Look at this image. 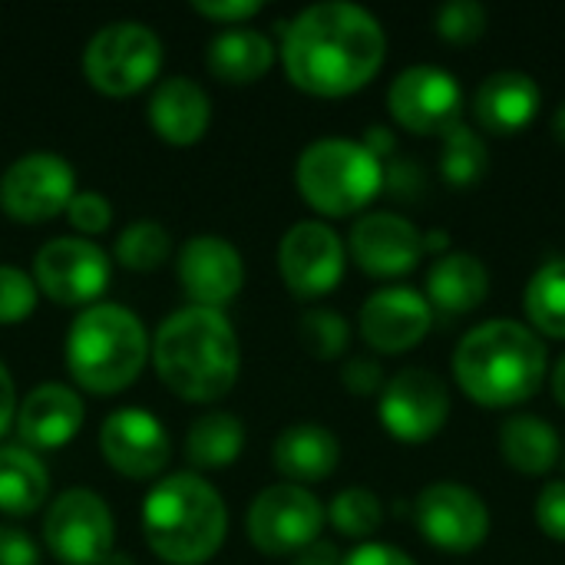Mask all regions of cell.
I'll return each mask as SVG.
<instances>
[{
  "mask_svg": "<svg viewBox=\"0 0 565 565\" xmlns=\"http://www.w3.org/2000/svg\"><path fill=\"white\" fill-rule=\"evenodd\" d=\"M387 109L394 122L414 136H444L450 126L463 122V89L444 66L417 63L394 76Z\"/></svg>",
  "mask_w": 565,
  "mask_h": 565,
  "instance_id": "12",
  "label": "cell"
},
{
  "mask_svg": "<svg viewBox=\"0 0 565 565\" xmlns=\"http://www.w3.org/2000/svg\"><path fill=\"white\" fill-rule=\"evenodd\" d=\"M13 417H17V387L7 364L0 361V437L13 427Z\"/></svg>",
  "mask_w": 565,
  "mask_h": 565,
  "instance_id": "43",
  "label": "cell"
},
{
  "mask_svg": "<svg viewBox=\"0 0 565 565\" xmlns=\"http://www.w3.org/2000/svg\"><path fill=\"white\" fill-rule=\"evenodd\" d=\"M169 252H172V238L159 222H132L116 238V262L139 275L166 265Z\"/></svg>",
  "mask_w": 565,
  "mask_h": 565,
  "instance_id": "32",
  "label": "cell"
},
{
  "mask_svg": "<svg viewBox=\"0 0 565 565\" xmlns=\"http://www.w3.org/2000/svg\"><path fill=\"white\" fill-rule=\"evenodd\" d=\"M348 248L341 235L315 218L291 225L278 245V271L295 298H324L344 278Z\"/></svg>",
  "mask_w": 565,
  "mask_h": 565,
  "instance_id": "15",
  "label": "cell"
},
{
  "mask_svg": "<svg viewBox=\"0 0 565 565\" xmlns=\"http://www.w3.org/2000/svg\"><path fill=\"white\" fill-rule=\"evenodd\" d=\"M324 516H328V523L341 536L367 543L384 526V503L367 487H348V490H341L331 500V507L324 510Z\"/></svg>",
  "mask_w": 565,
  "mask_h": 565,
  "instance_id": "31",
  "label": "cell"
},
{
  "mask_svg": "<svg viewBox=\"0 0 565 565\" xmlns=\"http://www.w3.org/2000/svg\"><path fill=\"white\" fill-rule=\"evenodd\" d=\"M341 384L354 394V397H381L387 377L381 361L374 358H351L341 371Z\"/></svg>",
  "mask_w": 565,
  "mask_h": 565,
  "instance_id": "38",
  "label": "cell"
},
{
  "mask_svg": "<svg viewBox=\"0 0 565 565\" xmlns=\"http://www.w3.org/2000/svg\"><path fill=\"white\" fill-rule=\"evenodd\" d=\"M324 507L308 487L275 483L262 490L245 516L248 540L265 556H298L318 543L324 530Z\"/></svg>",
  "mask_w": 565,
  "mask_h": 565,
  "instance_id": "8",
  "label": "cell"
},
{
  "mask_svg": "<svg viewBox=\"0 0 565 565\" xmlns=\"http://www.w3.org/2000/svg\"><path fill=\"white\" fill-rule=\"evenodd\" d=\"M43 543L63 565H103L113 556L116 523L93 490H63L43 516Z\"/></svg>",
  "mask_w": 565,
  "mask_h": 565,
  "instance_id": "9",
  "label": "cell"
},
{
  "mask_svg": "<svg viewBox=\"0 0 565 565\" xmlns=\"http://www.w3.org/2000/svg\"><path fill=\"white\" fill-rule=\"evenodd\" d=\"M543 106L540 83L523 70H497L490 73L473 96V116L490 136H516L523 132Z\"/></svg>",
  "mask_w": 565,
  "mask_h": 565,
  "instance_id": "21",
  "label": "cell"
},
{
  "mask_svg": "<svg viewBox=\"0 0 565 565\" xmlns=\"http://www.w3.org/2000/svg\"><path fill=\"white\" fill-rule=\"evenodd\" d=\"M83 397L66 387V384H40L33 387L20 404H17V417H13V430L20 437V444L33 454L40 450H60L66 447L79 427H83Z\"/></svg>",
  "mask_w": 565,
  "mask_h": 565,
  "instance_id": "20",
  "label": "cell"
},
{
  "mask_svg": "<svg viewBox=\"0 0 565 565\" xmlns=\"http://www.w3.org/2000/svg\"><path fill=\"white\" fill-rule=\"evenodd\" d=\"M550 387H553V397H556V404L565 411V351L559 354V361H556V367L550 371Z\"/></svg>",
  "mask_w": 565,
  "mask_h": 565,
  "instance_id": "46",
  "label": "cell"
},
{
  "mask_svg": "<svg viewBox=\"0 0 565 565\" xmlns=\"http://www.w3.org/2000/svg\"><path fill=\"white\" fill-rule=\"evenodd\" d=\"M66 218L76 232L83 235H99L113 222V205L99 192H76L66 205Z\"/></svg>",
  "mask_w": 565,
  "mask_h": 565,
  "instance_id": "36",
  "label": "cell"
},
{
  "mask_svg": "<svg viewBox=\"0 0 565 565\" xmlns=\"http://www.w3.org/2000/svg\"><path fill=\"white\" fill-rule=\"evenodd\" d=\"M381 427L401 444H427L450 420V387L427 367H404L387 377L377 397Z\"/></svg>",
  "mask_w": 565,
  "mask_h": 565,
  "instance_id": "11",
  "label": "cell"
},
{
  "mask_svg": "<svg viewBox=\"0 0 565 565\" xmlns=\"http://www.w3.org/2000/svg\"><path fill=\"white\" fill-rule=\"evenodd\" d=\"M384 189L391 195H401V199H417V192L424 189V172L417 162H407V159H394L384 166Z\"/></svg>",
  "mask_w": 565,
  "mask_h": 565,
  "instance_id": "41",
  "label": "cell"
},
{
  "mask_svg": "<svg viewBox=\"0 0 565 565\" xmlns=\"http://www.w3.org/2000/svg\"><path fill=\"white\" fill-rule=\"evenodd\" d=\"M142 533L162 563L205 565L225 543L228 510L222 493L199 473H172L149 490Z\"/></svg>",
  "mask_w": 565,
  "mask_h": 565,
  "instance_id": "4",
  "label": "cell"
},
{
  "mask_svg": "<svg viewBox=\"0 0 565 565\" xmlns=\"http://www.w3.org/2000/svg\"><path fill=\"white\" fill-rule=\"evenodd\" d=\"M103 460L126 480H152L172 457V440L162 420L142 407L113 411L99 427Z\"/></svg>",
  "mask_w": 565,
  "mask_h": 565,
  "instance_id": "17",
  "label": "cell"
},
{
  "mask_svg": "<svg viewBox=\"0 0 565 565\" xmlns=\"http://www.w3.org/2000/svg\"><path fill=\"white\" fill-rule=\"evenodd\" d=\"M298 338L305 344V351L318 361H334L348 351L351 344V324L344 321L341 311L334 308H311L301 315L298 324Z\"/></svg>",
  "mask_w": 565,
  "mask_h": 565,
  "instance_id": "33",
  "label": "cell"
},
{
  "mask_svg": "<svg viewBox=\"0 0 565 565\" xmlns=\"http://www.w3.org/2000/svg\"><path fill=\"white\" fill-rule=\"evenodd\" d=\"M348 255L371 278H404L427 255V232L397 212H367L348 235Z\"/></svg>",
  "mask_w": 565,
  "mask_h": 565,
  "instance_id": "16",
  "label": "cell"
},
{
  "mask_svg": "<svg viewBox=\"0 0 565 565\" xmlns=\"http://www.w3.org/2000/svg\"><path fill=\"white\" fill-rule=\"evenodd\" d=\"M50 497V473L43 460L23 444H0V513L30 516Z\"/></svg>",
  "mask_w": 565,
  "mask_h": 565,
  "instance_id": "27",
  "label": "cell"
},
{
  "mask_svg": "<svg viewBox=\"0 0 565 565\" xmlns=\"http://www.w3.org/2000/svg\"><path fill=\"white\" fill-rule=\"evenodd\" d=\"M500 454L510 470L523 477H546L563 457L556 427L536 414H513L500 427Z\"/></svg>",
  "mask_w": 565,
  "mask_h": 565,
  "instance_id": "25",
  "label": "cell"
},
{
  "mask_svg": "<svg viewBox=\"0 0 565 565\" xmlns=\"http://www.w3.org/2000/svg\"><path fill=\"white\" fill-rule=\"evenodd\" d=\"M245 447V424L235 414L212 411L199 417L185 434V457L199 470H218L242 457Z\"/></svg>",
  "mask_w": 565,
  "mask_h": 565,
  "instance_id": "28",
  "label": "cell"
},
{
  "mask_svg": "<svg viewBox=\"0 0 565 565\" xmlns=\"http://www.w3.org/2000/svg\"><path fill=\"white\" fill-rule=\"evenodd\" d=\"M152 341L136 311L99 301L79 311L66 331V371L86 394H119L146 367Z\"/></svg>",
  "mask_w": 565,
  "mask_h": 565,
  "instance_id": "5",
  "label": "cell"
},
{
  "mask_svg": "<svg viewBox=\"0 0 565 565\" xmlns=\"http://www.w3.org/2000/svg\"><path fill=\"white\" fill-rule=\"evenodd\" d=\"M109 258L89 238H53L33 258L36 291L66 308L99 305V295L109 288Z\"/></svg>",
  "mask_w": 565,
  "mask_h": 565,
  "instance_id": "14",
  "label": "cell"
},
{
  "mask_svg": "<svg viewBox=\"0 0 565 565\" xmlns=\"http://www.w3.org/2000/svg\"><path fill=\"white\" fill-rule=\"evenodd\" d=\"M278 56L291 86L308 96L338 99L364 89L381 73L387 33L358 3H315L285 26Z\"/></svg>",
  "mask_w": 565,
  "mask_h": 565,
  "instance_id": "1",
  "label": "cell"
},
{
  "mask_svg": "<svg viewBox=\"0 0 565 565\" xmlns=\"http://www.w3.org/2000/svg\"><path fill=\"white\" fill-rule=\"evenodd\" d=\"M361 146H364L377 162H384V159H391V156L397 152V139H394V132L384 129V126H371V129L364 132Z\"/></svg>",
  "mask_w": 565,
  "mask_h": 565,
  "instance_id": "44",
  "label": "cell"
},
{
  "mask_svg": "<svg viewBox=\"0 0 565 565\" xmlns=\"http://www.w3.org/2000/svg\"><path fill=\"white\" fill-rule=\"evenodd\" d=\"M275 56L278 50L265 33L248 26H232L209 43L205 66L222 83H255L275 66Z\"/></svg>",
  "mask_w": 565,
  "mask_h": 565,
  "instance_id": "26",
  "label": "cell"
},
{
  "mask_svg": "<svg viewBox=\"0 0 565 565\" xmlns=\"http://www.w3.org/2000/svg\"><path fill=\"white\" fill-rule=\"evenodd\" d=\"M523 311L540 338L565 341V258L543 262L523 291Z\"/></svg>",
  "mask_w": 565,
  "mask_h": 565,
  "instance_id": "29",
  "label": "cell"
},
{
  "mask_svg": "<svg viewBox=\"0 0 565 565\" xmlns=\"http://www.w3.org/2000/svg\"><path fill=\"white\" fill-rule=\"evenodd\" d=\"M76 195V172L56 152H26L0 179V209L23 225L50 222Z\"/></svg>",
  "mask_w": 565,
  "mask_h": 565,
  "instance_id": "13",
  "label": "cell"
},
{
  "mask_svg": "<svg viewBox=\"0 0 565 565\" xmlns=\"http://www.w3.org/2000/svg\"><path fill=\"white\" fill-rule=\"evenodd\" d=\"M271 460H275V470L285 477V483L311 487V483L328 480L338 470L341 444L328 427L315 420H301L278 434L271 447Z\"/></svg>",
  "mask_w": 565,
  "mask_h": 565,
  "instance_id": "23",
  "label": "cell"
},
{
  "mask_svg": "<svg viewBox=\"0 0 565 565\" xmlns=\"http://www.w3.org/2000/svg\"><path fill=\"white\" fill-rule=\"evenodd\" d=\"M550 129H553V136L565 146V103L556 106V113H553V119H550Z\"/></svg>",
  "mask_w": 565,
  "mask_h": 565,
  "instance_id": "47",
  "label": "cell"
},
{
  "mask_svg": "<svg viewBox=\"0 0 565 565\" xmlns=\"http://www.w3.org/2000/svg\"><path fill=\"white\" fill-rule=\"evenodd\" d=\"M490 295V268L483 258L470 252H447L434 258L427 268V288L424 298L430 301L434 315L457 318L477 311Z\"/></svg>",
  "mask_w": 565,
  "mask_h": 565,
  "instance_id": "24",
  "label": "cell"
},
{
  "mask_svg": "<svg viewBox=\"0 0 565 565\" xmlns=\"http://www.w3.org/2000/svg\"><path fill=\"white\" fill-rule=\"evenodd\" d=\"M175 275L195 308L222 311L245 285V262L228 238L195 235L182 245Z\"/></svg>",
  "mask_w": 565,
  "mask_h": 565,
  "instance_id": "19",
  "label": "cell"
},
{
  "mask_svg": "<svg viewBox=\"0 0 565 565\" xmlns=\"http://www.w3.org/2000/svg\"><path fill=\"white\" fill-rule=\"evenodd\" d=\"M192 10L215 23H245L255 13H262V3L258 0H195Z\"/></svg>",
  "mask_w": 565,
  "mask_h": 565,
  "instance_id": "40",
  "label": "cell"
},
{
  "mask_svg": "<svg viewBox=\"0 0 565 565\" xmlns=\"http://www.w3.org/2000/svg\"><path fill=\"white\" fill-rule=\"evenodd\" d=\"M533 520L543 536H550L553 543H565V480L543 483L533 507Z\"/></svg>",
  "mask_w": 565,
  "mask_h": 565,
  "instance_id": "37",
  "label": "cell"
},
{
  "mask_svg": "<svg viewBox=\"0 0 565 565\" xmlns=\"http://www.w3.org/2000/svg\"><path fill=\"white\" fill-rule=\"evenodd\" d=\"M103 565H136V563H132V559H129L126 553H113V556H109V559H106Z\"/></svg>",
  "mask_w": 565,
  "mask_h": 565,
  "instance_id": "48",
  "label": "cell"
},
{
  "mask_svg": "<svg viewBox=\"0 0 565 565\" xmlns=\"http://www.w3.org/2000/svg\"><path fill=\"white\" fill-rule=\"evenodd\" d=\"M450 371L477 407L510 411L540 394L550 377V351L530 324L493 318L460 338Z\"/></svg>",
  "mask_w": 565,
  "mask_h": 565,
  "instance_id": "2",
  "label": "cell"
},
{
  "mask_svg": "<svg viewBox=\"0 0 565 565\" xmlns=\"http://www.w3.org/2000/svg\"><path fill=\"white\" fill-rule=\"evenodd\" d=\"M40 563V546L10 523H0V565H36Z\"/></svg>",
  "mask_w": 565,
  "mask_h": 565,
  "instance_id": "39",
  "label": "cell"
},
{
  "mask_svg": "<svg viewBox=\"0 0 565 565\" xmlns=\"http://www.w3.org/2000/svg\"><path fill=\"white\" fill-rule=\"evenodd\" d=\"M487 172H490L487 139L467 122L450 126L440 136V179L450 189H473L487 179Z\"/></svg>",
  "mask_w": 565,
  "mask_h": 565,
  "instance_id": "30",
  "label": "cell"
},
{
  "mask_svg": "<svg viewBox=\"0 0 565 565\" xmlns=\"http://www.w3.org/2000/svg\"><path fill=\"white\" fill-rule=\"evenodd\" d=\"M341 565H417L404 550L391 543H361L348 556H341Z\"/></svg>",
  "mask_w": 565,
  "mask_h": 565,
  "instance_id": "42",
  "label": "cell"
},
{
  "mask_svg": "<svg viewBox=\"0 0 565 565\" xmlns=\"http://www.w3.org/2000/svg\"><path fill=\"white\" fill-rule=\"evenodd\" d=\"M36 285L33 275L13 265H0V324H20L36 308Z\"/></svg>",
  "mask_w": 565,
  "mask_h": 565,
  "instance_id": "35",
  "label": "cell"
},
{
  "mask_svg": "<svg viewBox=\"0 0 565 565\" xmlns=\"http://www.w3.org/2000/svg\"><path fill=\"white\" fill-rule=\"evenodd\" d=\"M212 122L209 93L189 76L162 79L149 96V126L169 146H192Z\"/></svg>",
  "mask_w": 565,
  "mask_h": 565,
  "instance_id": "22",
  "label": "cell"
},
{
  "mask_svg": "<svg viewBox=\"0 0 565 565\" xmlns=\"http://www.w3.org/2000/svg\"><path fill=\"white\" fill-rule=\"evenodd\" d=\"M434 328V308L424 291L394 285L374 291L358 315V331L364 344L384 358L414 351Z\"/></svg>",
  "mask_w": 565,
  "mask_h": 565,
  "instance_id": "18",
  "label": "cell"
},
{
  "mask_svg": "<svg viewBox=\"0 0 565 565\" xmlns=\"http://www.w3.org/2000/svg\"><path fill=\"white\" fill-rule=\"evenodd\" d=\"M291 565H341V553L331 543H321L318 540L315 546H308L305 553H298Z\"/></svg>",
  "mask_w": 565,
  "mask_h": 565,
  "instance_id": "45",
  "label": "cell"
},
{
  "mask_svg": "<svg viewBox=\"0 0 565 565\" xmlns=\"http://www.w3.org/2000/svg\"><path fill=\"white\" fill-rule=\"evenodd\" d=\"M162 66V40L139 20H116L93 33L83 53L86 79L106 96L146 89Z\"/></svg>",
  "mask_w": 565,
  "mask_h": 565,
  "instance_id": "7",
  "label": "cell"
},
{
  "mask_svg": "<svg viewBox=\"0 0 565 565\" xmlns=\"http://www.w3.org/2000/svg\"><path fill=\"white\" fill-rule=\"evenodd\" d=\"M295 185L318 215L348 218L384 192V162L358 139H318L298 156Z\"/></svg>",
  "mask_w": 565,
  "mask_h": 565,
  "instance_id": "6",
  "label": "cell"
},
{
  "mask_svg": "<svg viewBox=\"0 0 565 565\" xmlns=\"http://www.w3.org/2000/svg\"><path fill=\"white\" fill-rule=\"evenodd\" d=\"M414 523L434 550L450 556H467L487 543L493 520L477 490L440 480L417 493Z\"/></svg>",
  "mask_w": 565,
  "mask_h": 565,
  "instance_id": "10",
  "label": "cell"
},
{
  "mask_svg": "<svg viewBox=\"0 0 565 565\" xmlns=\"http://www.w3.org/2000/svg\"><path fill=\"white\" fill-rule=\"evenodd\" d=\"M490 20H487V7L477 0H450L434 13V30L454 43V46H470L487 33Z\"/></svg>",
  "mask_w": 565,
  "mask_h": 565,
  "instance_id": "34",
  "label": "cell"
},
{
  "mask_svg": "<svg viewBox=\"0 0 565 565\" xmlns=\"http://www.w3.org/2000/svg\"><path fill=\"white\" fill-rule=\"evenodd\" d=\"M152 364L159 381L189 404L225 397L242 367L232 321L215 308H179L152 338Z\"/></svg>",
  "mask_w": 565,
  "mask_h": 565,
  "instance_id": "3",
  "label": "cell"
}]
</instances>
